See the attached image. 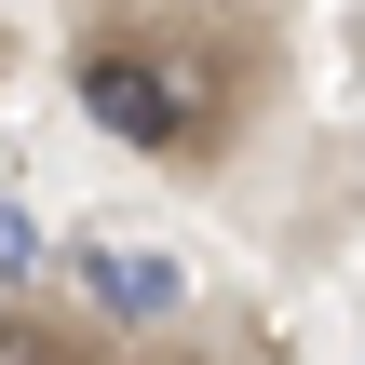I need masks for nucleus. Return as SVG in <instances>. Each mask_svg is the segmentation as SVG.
Returning <instances> with one entry per match:
<instances>
[{"mask_svg":"<svg viewBox=\"0 0 365 365\" xmlns=\"http://www.w3.org/2000/svg\"><path fill=\"white\" fill-rule=\"evenodd\" d=\"M81 108L122 135V149H203V122L230 108L203 54H149V41H108L81 54Z\"/></svg>","mask_w":365,"mask_h":365,"instance_id":"obj_1","label":"nucleus"},{"mask_svg":"<svg viewBox=\"0 0 365 365\" xmlns=\"http://www.w3.org/2000/svg\"><path fill=\"white\" fill-rule=\"evenodd\" d=\"M81 284H95V312H135V325H149V312H176V271H163V257H122V244H95V257H81Z\"/></svg>","mask_w":365,"mask_h":365,"instance_id":"obj_2","label":"nucleus"},{"mask_svg":"<svg viewBox=\"0 0 365 365\" xmlns=\"http://www.w3.org/2000/svg\"><path fill=\"white\" fill-rule=\"evenodd\" d=\"M0 365H68V339H54V325H27V312H0Z\"/></svg>","mask_w":365,"mask_h":365,"instance_id":"obj_3","label":"nucleus"},{"mask_svg":"<svg viewBox=\"0 0 365 365\" xmlns=\"http://www.w3.org/2000/svg\"><path fill=\"white\" fill-rule=\"evenodd\" d=\"M27 257H41V230H27V217H0V271H27Z\"/></svg>","mask_w":365,"mask_h":365,"instance_id":"obj_4","label":"nucleus"}]
</instances>
